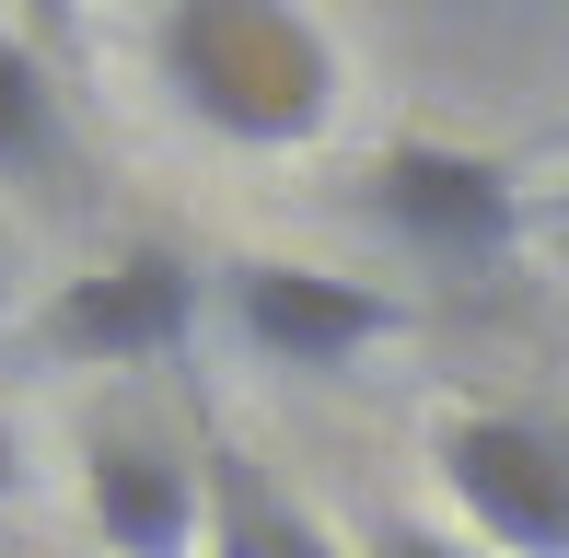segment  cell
I'll return each instance as SVG.
<instances>
[{"instance_id":"cell-1","label":"cell","mask_w":569,"mask_h":558,"mask_svg":"<svg viewBox=\"0 0 569 558\" xmlns=\"http://www.w3.org/2000/svg\"><path fill=\"white\" fill-rule=\"evenodd\" d=\"M163 82L232 140H315L338 117V59L291 0H174Z\"/></svg>"},{"instance_id":"cell-2","label":"cell","mask_w":569,"mask_h":558,"mask_svg":"<svg viewBox=\"0 0 569 558\" xmlns=\"http://www.w3.org/2000/svg\"><path fill=\"white\" fill-rule=\"evenodd\" d=\"M360 210H372L419 268H500L511 245H523V187H511V163H488V151H465V140L372 151Z\"/></svg>"},{"instance_id":"cell-3","label":"cell","mask_w":569,"mask_h":558,"mask_svg":"<svg viewBox=\"0 0 569 558\" xmlns=\"http://www.w3.org/2000/svg\"><path fill=\"white\" fill-rule=\"evenodd\" d=\"M187 338H198V268L174 245L59 279V302L36 315V361H59V372H140V361H174Z\"/></svg>"},{"instance_id":"cell-4","label":"cell","mask_w":569,"mask_h":558,"mask_svg":"<svg viewBox=\"0 0 569 558\" xmlns=\"http://www.w3.org/2000/svg\"><path fill=\"white\" fill-rule=\"evenodd\" d=\"M221 302H232V338L256 361H279V372H338V361H360V349H383L407 326L396 291L338 279V268H291V257L221 268Z\"/></svg>"},{"instance_id":"cell-5","label":"cell","mask_w":569,"mask_h":558,"mask_svg":"<svg viewBox=\"0 0 569 558\" xmlns=\"http://www.w3.org/2000/svg\"><path fill=\"white\" fill-rule=\"evenodd\" d=\"M442 489L465 500L477 536H500L511 558H569V430L535 419H442Z\"/></svg>"},{"instance_id":"cell-6","label":"cell","mask_w":569,"mask_h":558,"mask_svg":"<svg viewBox=\"0 0 569 558\" xmlns=\"http://www.w3.org/2000/svg\"><path fill=\"white\" fill-rule=\"evenodd\" d=\"M82 512L106 558H187L210 536V500H198L187 454H163L151 430H93L82 442Z\"/></svg>"},{"instance_id":"cell-7","label":"cell","mask_w":569,"mask_h":558,"mask_svg":"<svg viewBox=\"0 0 569 558\" xmlns=\"http://www.w3.org/2000/svg\"><path fill=\"white\" fill-rule=\"evenodd\" d=\"M70 163V129H59V82L47 59L0 23V187H47Z\"/></svg>"},{"instance_id":"cell-8","label":"cell","mask_w":569,"mask_h":558,"mask_svg":"<svg viewBox=\"0 0 569 558\" xmlns=\"http://www.w3.org/2000/svg\"><path fill=\"white\" fill-rule=\"evenodd\" d=\"M372 558H477V547H453V536H430V524H383Z\"/></svg>"},{"instance_id":"cell-9","label":"cell","mask_w":569,"mask_h":558,"mask_svg":"<svg viewBox=\"0 0 569 558\" xmlns=\"http://www.w3.org/2000/svg\"><path fill=\"white\" fill-rule=\"evenodd\" d=\"M23 489V442H12V419H0V500Z\"/></svg>"},{"instance_id":"cell-10","label":"cell","mask_w":569,"mask_h":558,"mask_svg":"<svg viewBox=\"0 0 569 558\" xmlns=\"http://www.w3.org/2000/svg\"><path fill=\"white\" fill-rule=\"evenodd\" d=\"M12 12H23V23H70V0H12Z\"/></svg>"},{"instance_id":"cell-11","label":"cell","mask_w":569,"mask_h":558,"mask_svg":"<svg viewBox=\"0 0 569 558\" xmlns=\"http://www.w3.org/2000/svg\"><path fill=\"white\" fill-rule=\"evenodd\" d=\"M210 558H256V547H244V536H232V524H210Z\"/></svg>"}]
</instances>
